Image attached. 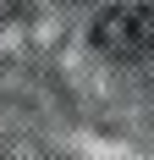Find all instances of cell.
Returning <instances> with one entry per match:
<instances>
[{
    "label": "cell",
    "instance_id": "obj_1",
    "mask_svg": "<svg viewBox=\"0 0 154 160\" xmlns=\"http://www.w3.org/2000/svg\"><path fill=\"white\" fill-rule=\"evenodd\" d=\"M94 50L110 61H143L154 55V6H116L94 22Z\"/></svg>",
    "mask_w": 154,
    "mask_h": 160
}]
</instances>
